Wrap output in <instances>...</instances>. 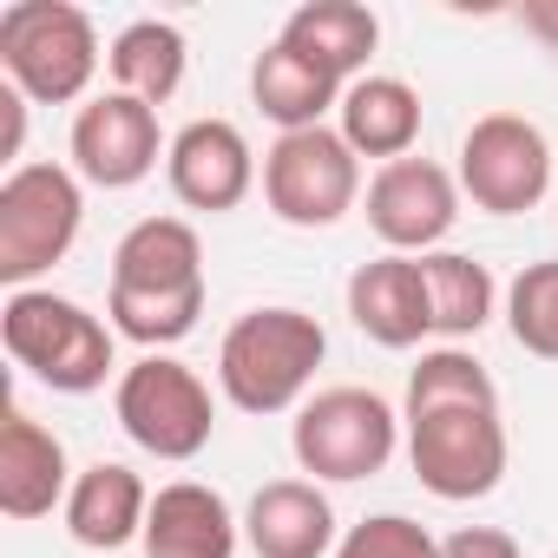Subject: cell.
<instances>
[{
    "instance_id": "1",
    "label": "cell",
    "mask_w": 558,
    "mask_h": 558,
    "mask_svg": "<svg viewBox=\"0 0 558 558\" xmlns=\"http://www.w3.org/2000/svg\"><path fill=\"white\" fill-rule=\"evenodd\" d=\"M401 434H408V466L414 480L447 499H486L506 480V421H499V388L466 349H427L408 368V401H401Z\"/></svg>"
},
{
    "instance_id": "2",
    "label": "cell",
    "mask_w": 558,
    "mask_h": 558,
    "mask_svg": "<svg viewBox=\"0 0 558 558\" xmlns=\"http://www.w3.org/2000/svg\"><path fill=\"white\" fill-rule=\"evenodd\" d=\"M204 243L184 217H138L119 250H112V290H106V316L125 342H138L145 355H165L171 342H184L204 316Z\"/></svg>"
},
{
    "instance_id": "3",
    "label": "cell",
    "mask_w": 558,
    "mask_h": 558,
    "mask_svg": "<svg viewBox=\"0 0 558 558\" xmlns=\"http://www.w3.org/2000/svg\"><path fill=\"white\" fill-rule=\"evenodd\" d=\"M329 355V329L310 310H250L217 342V388L236 414H290Z\"/></svg>"
},
{
    "instance_id": "4",
    "label": "cell",
    "mask_w": 558,
    "mask_h": 558,
    "mask_svg": "<svg viewBox=\"0 0 558 558\" xmlns=\"http://www.w3.org/2000/svg\"><path fill=\"white\" fill-rule=\"evenodd\" d=\"M112 323H99L86 303L53 296V290H14L0 303V342H8L14 368H27L53 395H93L119 368Z\"/></svg>"
},
{
    "instance_id": "5",
    "label": "cell",
    "mask_w": 558,
    "mask_h": 558,
    "mask_svg": "<svg viewBox=\"0 0 558 558\" xmlns=\"http://www.w3.org/2000/svg\"><path fill=\"white\" fill-rule=\"evenodd\" d=\"M99 27L73 0H14L0 8V73L34 106H73L99 80Z\"/></svg>"
},
{
    "instance_id": "6",
    "label": "cell",
    "mask_w": 558,
    "mask_h": 558,
    "mask_svg": "<svg viewBox=\"0 0 558 558\" xmlns=\"http://www.w3.org/2000/svg\"><path fill=\"white\" fill-rule=\"evenodd\" d=\"M86 223L80 171L66 165H21L0 184V283L34 290V276L73 256Z\"/></svg>"
},
{
    "instance_id": "7",
    "label": "cell",
    "mask_w": 558,
    "mask_h": 558,
    "mask_svg": "<svg viewBox=\"0 0 558 558\" xmlns=\"http://www.w3.org/2000/svg\"><path fill=\"white\" fill-rule=\"evenodd\" d=\"M401 440H408L401 414L375 388H323L296 408V427H290V453L316 486L323 480H375Z\"/></svg>"
},
{
    "instance_id": "8",
    "label": "cell",
    "mask_w": 558,
    "mask_h": 558,
    "mask_svg": "<svg viewBox=\"0 0 558 558\" xmlns=\"http://www.w3.org/2000/svg\"><path fill=\"white\" fill-rule=\"evenodd\" d=\"M112 414L125 440L145 447L151 460H197L217 434V401L204 375L178 355H138L112 388Z\"/></svg>"
},
{
    "instance_id": "9",
    "label": "cell",
    "mask_w": 558,
    "mask_h": 558,
    "mask_svg": "<svg viewBox=\"0 0 558 558\" xmlns=\"http://www.w3.org/2000/svg\"><path fill=\"white\" fill-rule=\"evenodd\" d=\"M263 204L290 230H329L362 204V158L336 125L276 132L263 151Z\"/></svg>"
},
{
    "instance_id": "10",
    "label": "cell",
    "mask_w": 558,
    "mask_h": 558,
    "mask_svg": "<svg viewBox=\"0 0 558 558\" xmlns=\"http://www.w3.org/2000/svg\"><path fill=\"white\" fill-rule=\"evenodd\" d=\"M460 197L486 217H525L545 191H558V158L551 138L525 112H486L460 138Z\"/></svg>"
},
{
    "instance_id": "11",
    "label": "cell",
    "mask_w": 558,
    "mask_h": 558,
    "mask_svg": "<svg viewBox=\"0 0 558 558\" xmlns=\"http://www.w3.org/2000/svg\"><path fill=\"white\" fill-rule=\"evenodd\" d=\"M460 223V178L434 158H395L368 178V230L395 256H427Z\"/></svg>"
},
{
    "instance_id": "12",
    "label": "cell",
    "mask_w": 558,
    "mask_h": 558,
    "mask_svg": "<svg viewBox=\"0 0 558 558\" xmlns=\"http://www.w3.org/2000/svg\"><path fill=\"white\" fill-rule=\"evenodd\" d=\"M165 132H158V106L132 99V93H99L80 106L73 119V171L99 191H132L158 171L165 158Z\"/></svg>"
},
{
    "instance_id": "13",
    "label": "cell",
    "mask_w": 558,
    "mask_h": 558,
    "mask_svg": "<svg viewBox=\"0 0 558 558\" xmlns=\"http://www.w3.org/2000/svg\"><path fill=\"white\" fill-rule=\"evenodd\" d=\"M165 178L184 210L223 217L256 191V151L230 119H191L165 151Z\"/></svg>"
},
{
    "instance_id": "14",
    "label": "cell",
    "mask_w": 558,
    "mask_h": 558,
    "mask_svg": "<svg viewBox=\"0 0 558 558\" xmlns=\"http://www.w3.org/2000/svg\"><path fill=\"white\" fill-rule=\"evenodd\" d=\"M349 316L375 349H421L434 336V310H427V276L421 256H395L381 250L375 263H362L349 276Z\"/></svg>"
},
{
    "instance_id": "15",
    "label": "cell",
    "mask_w": 558,
    "mask_h": 558,
    "mask_svg": "<svg viewBox=\"0 0 558 558\" xmlns=\"http://www.w3.org/2000/svg\"><path fill=\"white\" fill-rule=\"evenodd\" d=\"M243 545L256 558H336V506L316 480H269L243 506Z\"/></svg>"
},
{
    "instance_id": "16",
    "label": "cell",
    "mask_w": 558,
    "mask_h": 558,
    "mask_svg": "<svg viewBox=\"0 0 558 558\" xmlns=\"http://www.w3.org/2000/svg\"><path fill=\"white\" fill-rule=\"evenodd\" d=\"M73 466H66V440L53 427H40L27 408H8L0 421V512L8 519H47L53 506H66L73 493Z\"/></svg>"
},
{
    "instance_id": "17",
    "label": "cell",
    "mask_w": 558,
    "mask_h": 558,
    "mask_svg": "<svg viewBox=\"0 0 558 558\" xmlns=\"http://www.w3.org/2000/svg\"><path fill=\"white\" fill-rule=\"evenodd\" d=\"M243 519L230 512V499L204 480H171L151 493V519H145V558H236Z\"/></svg>"
},
{
    "instance_id": "18",
    "label": "cell",
    "mask_w": 558,
    "mask_h": 558,
    "mask_svg": "<svg viewBox=\"0 0 558 558\" xmlns=\"http://www.w3.org/2000/svg\"><path fill=\"white\" fill-rule=\"evenodd\" d=\"M66 532L86 545V551H125L132 538H145V519H151V493L132 466L119 460H93L73 493H66Z\"/></svg>"
},
{
    "instance_id": "19",
    "label": "cell",
    "mask_w": 558,
    "mask_h": 558,
    "mask_svg": "<svg viewBox=\"0 0 558 558\" xmlns=\"http://www.w3.org/2000/svg\"><path fill=\"white\" fill-rule=\"evenodd\" d=\"M276 40L296 47L303 60H316L329 80L355 86V80H368V60L381 47V21H375V8H362V0H303Z\"/></svg>"
},
{
    "instance_id": "20",
    "label": "cell",
    "mask_w": 558,
    "mask_h": 558,
    "mask_svg": "<svg viewBox=\"0 0 558 558\" xmlns=\"http://www.w3.org/2000/svg\"><path fill=\"white\" fill-rule=\"evenodd\" d=\"M336 132L349 138L355 158H414V138H421V93L395 73H368L342 93L336 106Z\"/></svg>"
},
{
    "instance_id": "21",
    "label": "cell",
    "mask_w": 558,
    "mask_h": 558,
    "mask_svg": "<svg viewBox=\"0 0 558 558\" xmlns=\"http://www.w3.org/2000/svg\"><path fill=\"white\" fill-rule=\"evenodd\" d=\"M342 80H329L316 60H303L296 47H283V40H269L256 60H250V99H256V112L276 125V132H310V125H323L336 106H342Z\"/></svg>"
},
{
    "instance_id": "22",
    "label": "cell",
    "mask_w": 558,
    "mask_h": 558,
    "mask_svg": "<svg viewBox=\"0 0 558 558\" xmlns=\"http://www.w3.org/2000/svg\"><path fill=\"white\" fill-rule=\"evenodd\" d=\"M106 66H112V93H132L145 106H165L178 86H184V66H191V47L171 21H132L112 34L106 47Z\"/></svg>"
},
{
    "instance_id": "23",
    "label": "cell",
    "mask_w": 558,
    "mask_h": 558,
    "mask_svg": "<svg viewBox=\"0 0 558 558\" xmlns=\"http://www.w3.org/2000/svg\"><path fill=\"white\" fill-rule=\"evenodd\" d=\"M421 276H427V310H434V336H447V349H460L466 336H480L493 323V303H499V283L493 269L460 256V250H427L421 256Z\"/></svg>"
},
{
    "instance_id": "24",
    "label": "cell",
    "mask_w": 558,
    "mask_h": 558,
    "mask_svg": "<svg viewBox=\"0 0 558 558\" xmlns=\"http://www.w3.org/2000/svg\"><path fill=\"white\" fill-rule=\"evenodd\" d=\"M506 329L525 355L558 362V263H525L506 290Z\"/></svg>"
},
{
    "instance_id": "25",
    "label": "cell",
    "mask_w": 558,
    "mask_h": 558,
    "mask_svg": "<svg viewBox=\"0 0 558 558\" xmlns=\"http://www.w3.org/2000/svg\"><path fill=\"white\" fill-rule=\"evenodd\" d=\"M336 558H440V538L408 512H375L342 532Z\"/></svg>"
},
{
    "instance_id": "26",
    "label": "cell",
    "mask_w": 558,
    "mask_h": 558,
    "mask_svg": "<svg viewBox=\"0 0 558 558\" xmlns=\"http://www.w3.org/2000/svg\"><path fill=\"white\" fill-rule=\"evenodd\" d=\"M440 558H525L506 525H460L440 538Z\"/></svg>"
},
{
    "instance_id": "27",
    "label": "cell",
    "mask_w": 558,
    "mask_h": 558,
    "mask_svg": "<svg viewBox=\"0 0 558 558\" xmlns=\"http://www.w3.org/2000/svg\"><path fill=\"white\" fill-rule=\"evenodd\" d=\"M27 93H14L8 80H0V158H8L21 171V145H27Z\"/></svg>"
},
{
    "instance_id": "28",
    "label": "cell",
    "mask_w": 558,
    "mask_h": 558,
    "mask_svg": "<svg viewBox=\"0 0 558 558\" xmlns=\"http://www.w3.org/2000/svg\"><path fill=\"white\" fill-rule=\"evenodd\" d=\"M519 21H525V34H532V40H545V47L558 53V0H532Z\"/></svg>"
},
{
    "instance_id": "29",
    "label": "cell",
    "mask_w": 558,
    "mask_h": 558,
    "mask_svg": "<svg viewBox=\"0 0 558 558\" xmlns=\"http://www.w3.org/2000/svg\"><path fill=\"white\" fill-rule=\"evenodd\" d=\"M551 558H558V551H551Z\"/></svg>"
}]
</instances>
